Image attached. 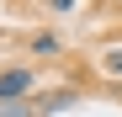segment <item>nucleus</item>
Returning <instances> with one entry per match:
<instances>
[{
	"instance_id": "obj_2",
	"label": "nucleus",
	"mask_w": 122,
	"mask_h": 117,
	"mask_svg": "<svg viewBox=\"0 0 122 117\" xmlns=\"http://www.w3.org/2000/svg\"><path fill=\"white\" fill-rule=\"evenodd\" d=\"M74 101H80V90H53V96H43V101H37V112L48 117V112H64V106H74Z\"/></svg>"
},
{
	"instance_id": "obj_3",
	"label": "nucleus",
	"mask_w": 122,
	"mask_h": 117,
	"mask_svg": "<svg viewBox=\"0 0 122 117\" xmlns=\"http://www.w3.org/2000/svg\"><path fill=\"white\" fill-rule=\"evenodd\" d=\"M0 117H37L32 101H0Z\"/></svg>"
},
{
	"instance_id": "obj_5",
	"label": "nucleus",
	"mask_w": 122,
	"mask_h": 117,
	"mask_svg": "<svg viewBox=\"0 0 122 117\" xmlns=\"http://www.w3.org/2000/svg\"><path fill=\"white\" fill-rule=\"evenodd\" d=\"M106 69H112V74H122V48H112V53H106Z\"/></svg>"
},
{
	"instance_id": "obj_7",
	"label": "nucleus",
	"mask_w": 122,
	"mask_h": 117,
	"mask_svg": "<svg viewBox=\"0 0 122 117\" xmlns=\"http://www.w3.org/2000/svg\"><path fill=\"white\" fill-rule=\"evenodd\" d=\"M112 5H122V0H112Z\"/></svg>"
},
{
	"instance_id": "obj_6",
	"label": "nucleus",
	"mask_w": 122,
	"mask_h": 117,
	"mask_svg": "<svg viewBox=\"0 0 122 117\" xmlns=\"http://www.w3.org/2000/svg\"><path fill=\"white\" fill-rule=\"evenodd\" d=\"M53 11H74V0H53Z\"/></svg>"
},
{
	"instance_id": "obj_4",
	"label": "nucleus",
	"mask_w": 122,
	"mask_h": 117,
	"mask_svg": "<svg viewBox=\"0 0 122 117\" xmlns=\"http://www.w3.org/2000/svg\"><path fill=\"white\" fill-rule=\"evenodd\" d=\"M32 53H58V37H53V32H37V37H32Z\"/></svg>"
},
{
	"instance_id": "obj_1",
	"label": "nucleus",
	"mask_w": 122,
	"mask_h": 117,
	"mask_svg": "<svg viewBox=\"0 0 122 117\" xmlns=\"http://www.w3.org/2000/svg\"><path fill=\"white\" fill-rule=\"evenodd\" d=\"M32 85H37L32 69H21V64H16V69H0V101H27Z\"/></svg>"
}]
</instances>
